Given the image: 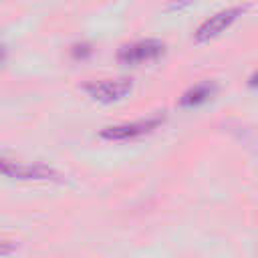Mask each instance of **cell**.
<instances>
[{
  "label": "cell",
  "mask_w": 258,
  "mask_h": 258,
  "mask_svg": "<svg viewBox=\"0 0 258 258\" xmlns=\"http://www.w3.org/2000/svg\"><path fill=\"white\" fill-rule=\"evenodd\" d=\"M250 10V4H244V6H232V8H226V10H220V12H216L214 16H210L208 20H204L200 26H198V30L194 32V40L198 42V44H202V42H210L212 38H216V36H220L226 28H230L244 12H248Z\"/></svg>",
  "instance_id": "6da1fadb"
},
{
  "label": "cell",
  "mask_w": 258,
  "mask_h": 258,
  "mask_svg": "<svg viewBox=\"0 0 258 258\" xmlns=\"http://www.w3.org/2000/svg\"><path fill=\"white\" fill-rule=\"evenodd\" d=\"M0 173L18 181H58L62 177L54 167L44 163H16L8 159L0 161Z\"/></svg>",
  "instance_id": "7a4b0ae2"
},
{
  "label": "cell",
  "mask_w": 258,
  "mask_h": 258,
  "mask_svg": "<svg viewBox=\"0 0 258 258\" xmlns=\"http://www.w3.org/2000/svg\"><path fill=\"white\" fill-rule=\"evenodd\" d=\"M165 52V42L157 40V38H145V40H137L131 44H123L117 50V60L121 64L127 67H137L141 62H149L155 60L159 56H163Z\"/></svg>",
  "instance_id": "3957f363"
},
{
  "label": "cell",
  "mask_w": 258,
  "mask_h": 258,
  "mask_svg": "<svg viewBox=\"0 0 258 258\" xmlns=\"http://www.w3.org/2000/svg\"><path fill=\"white\" fill-rule=\"evenodd\" d=\"M161 123H163V117L155 115V117H147V119H139V121H131V123L109 125L99 131V137L107 139V141H131V139L153 133Z\"/></svg>",
  "instance_id": "277c9868"
},
{
  "label": "cell",
  "mask_w": 258,
  "mask_h": 258,
  "mask_svg": "<svg viewBox=\"0 0 258 258\" xmlns=\"http://www.w3.org/2000/svg\"><path fill=\"white\" fill-rule=\"evenodd\" d=\"M131 87L133 83L129 79H117V81H93V83H87L83 87V91L93 99V101H99V103H117L121 99H125L129 93H131Z\"/></svg>",
  "instance_id": "5b68a950"
},
{
  "label": "cell",
  "mask_w": 258,
  "mask_h": 258,
  "mask_svg": "<svg viewBox=\"0 0 258 258\" xmlns=\"http://www.w3.org/2000/svg\"><path fill=\"white\" fill-rule=\"evenodd\" d=\"M216 91H218V87H216V83H212V81L198 83V85L189 87V89L179 97L177 105L183 107V109H191V107L204 105V103H208V101L216 95Z\"/></svg>",
  "instance_id": "8992f818"
},
{
  "label": "cell",
  "mask_w": 258,
  "mask_h": 258,
  "mask_svg": "<svg viewBox=\"0 0 258 258\" xmlns=\"http://www.w3.org/2000/svg\"><path fill=\"white\" fill-rule=\"evenodd\" d=\"M93 52V48H91V44H87V42H81V44H75L73 46V56L75 58H85V56H89Z\"/></svg>",
  "instance_id": "52a82bcc"
},
{
  "label": "cell",
  "mask_w": 258,
  "mask_h": 258,
  "mask_svg": "<svg viewBox=\"0 0 258 258\" xmlns=\"http://www.w3.org/2000/svg\"><path fill=\"white\" fill-rule=\"evenodd\" d=\"M18 250V244L12 242V240H0V256H8V254H14Z\"/></svg>",
  "instance_id": "ba28073f"
},
{
  "label": "cell",
  "mask_w": 258,
  "mask_h": 258,
  "mask_svg": "<svg viewBox=\"0 0 258 258\" xmlns=\"http://www.w3.org/2000/svg\"><path fill=\"white\" fill-rule=\"evenodd\" d=\"M194 2H196V0H179V2H173V4H169V6H167V10H169V12H175V10L179 12V10L187 8V6H191Z\"/></svg>",
  "instance_id": "9c48e42d"
},
{
  "label": "cell",
  "mask_w": 258,
  "mask_h": 258,
  "mask_svg": "<svg viewBox=\"0 0 258 258\" xmlns=\"http://www.w3.org/2000/svg\"><path fill=\"white\" fill-rule=\"evenodd\" d=\"M4 60H6V46L0 42V64H2Z\"/></svg>",
  "instance_id": "30bf717a"
},
{
  "label": "cell",
  "mask_w": 258,
  "mask_h": 258,
  "mask_svg": "<svg viewBox=\"0 0 258 258\" xmlns=\"http://www.w3.org/2000/svg\"><path fill=\"white\" fill-rule=\"evenodd\" d=\"M254 83H256V73H252V77H250V87H254Z\"/></svg>",
  "instance_id": "8fae6325"
},
{
  "label": "cell",
  "mask_w": 258,
  "mask_h": 258,
  "mask_svg": "<svg viewBox=\"0 0 258 258\" xmlns=\"http://www.w3.org/2000/svg\"><path fill=\"white\" fill-rule=\"evenodd\" d=\"M0 161H2V157H0Z\"/></svg>",
  "instance_id": "7c38bea8"
}]
</instances>
